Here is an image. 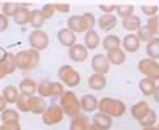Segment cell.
<instances>
[{
    "label": "cell",
    "mask_w": 159,
    "mask_h": 130,
    "mask_svg": "<svg viewBox=\"0 0 159 130\" xmlns=\"http://www.w3.org/2000/svg\"><path fill=\"white\" fill-rule=\"evenodd\" d=\"M99 110L109 117H121L126 112V106L118 99L103 97L99 101Z\"/></svg>",
    "instance_id": "1"
},
{
    "label": "cell",
    "mask_w": 159,
    "mask_h": 130,
    "mask_svg": "<svg viewBox=\"0 0 159 130\" xmlns=\"http://www.w3.org/2000/svg\"><path fill=\"white\" fill-rule=\"evenodd\" d=\"M16 66L20 70H33L39 63V53L37 50H22L15 55Z\"/></svg>",
    "instance_id": "2"
},
{
    "label": "cell",
    "mask_w": 159,
    "mask_h": 130,
    "mask_svg": "<svg viewBox=\"0 0 159 130\" xmlns=\"http://www.w3.org/2000/svg\"><path fill=\"white\" fill-rule=\"evenodd\" d=\"M61 108L63 109V113L67 116L75 117L78 114H80V100H78L75 93L71 91H67L63 93V96L61 97Z\"/></svg>",
    "instance_id": "3"
},
{
    "label": "cell",
    "mask_w": 159,
    "mask_h": 130,
    "mask_svg": "<svg viewBox=\"0 0 159 130\" xmlns=\"http://www.w3.org/2000/svg\"><path fill=\"white\" fill-rule=\"evenodd\" d=\"M58 78L65 86L70 88L76 87L80 83V75H79V72L70 65L61 66V69L58 70Z\"/></svg>",
    "instance_id": "4"
},
{
    "label": "cell",
    "mask_w": 159,
    "mask_h": 130,
    "mask_svg": "<svg viewBox=\"0 0 159 130\" xmlns=\"http://www.w3.org/2000/svg\"><path fill=\"white\" fill-rule=\"evenodd\" d=\"M138 71L141 74H143L145 78H149L154 82L159 80V62L158 61L150 59V58L141 59L138 63Z\"/></svg>",
    "instance_id": "5"
},
{
    "label": "cell",
    "mask_w": 159,
    "mask_h": 130,
    "mask_svg": "<svg viewBox=\"0 0 159 130\" xmlns=\"http://www.w3.org/2000/svg\"><path fill=\"white\" fill-rule=\"evenodd\" d=\"M63 116L65 113L63 109L61 108V105L52 104L50 106H48V109L42 114V122L45 125H57L63 120Z\"/></svg>",
    "instance_id": "6"
},
{
    "label": "cell",
    "mask_w": 159,
    "mask_h": 130,
    "mask_svg": "<svg viewBox=\"0 0 159 130\" xmlns=\"http://www.w3.org/2000/svg\"><path fill=\"white\" fill-rule=\"evenodd\" d=\"M28 41H29V45L33 50L39 52V50H45L49 46L50 39L46 32H43L42 29H37V30H33L29 34Z\"/></svg>",
    "instance_id": "7"
},
{
    "label": "cell",
    "mask_w": 159,
    "mask_h": 130,
    "mask_svg": "<svg viewBox=\"0 0 159 130\" xmlns=\"http://www.w3.org/2000/svg\"><path fill=\"white\" fill-rule=\"evenodd\" d=\"M91 67L95 71V74H101L105 75L109 72L111 69V63L107 59V56L103 54H95L92 56V61H91Z\"/></svg>",
    "instance_id": "8"
},
{
    "label": "cell",
    "mask_w": 159,
    "mask_h": 130,
    "mask_svg": "<svg viewBox=\"0 0 159 130\" xmlns=\"http://www.w3.org/2000/svg\"><path fill=\"white\" fill-rule=\"evenodd\" d=\"M67 26L69 29L72 30L74 33H84V32H88V26L86 24V20H84L83 15H75V16H71L67 21Z\"/></svg>",
    "instance_id": "9"
},
{
    "label": "cell",
    "mask_w": 159,
    "mask_h": 130,
    "mask_svg": "<svg viewBox=\"0 0 159 130\" xmlns=\"http://www.w3.org/2000/svg\"><path fill=\"white\" fill-rule=\"evenodd\" d=\"M121 45L124 47V52L125 53H135L141 46V41L137 34L134 33H129L126 34L122 39H121Z\"/></svg>",
    "instance_id": "10"
},
{
    "label": "cell",
    "mask_w": 159,
    "mask_h": 130,
    "mask_svg": "<svg viewBox=\"0 0 159 130\" xmlns=\"http://www.w3.org/2000/svg\"><path fill=\"white\" fill-rule=\"evenodd\" d=\"M69 56L74 62H84L88 56V49L82 43H75L69 49Z\"/></svg>",
    "instance_id": "11"
},
{
    "label": "cell",
    "mask_w": 159,
    "mask_h": 130,
    "mask_svg": "<svg viewBox=\"0 0 159 130\" xmlns=\"http://www.w3.org/2000/svg\"><path fill=\"white\" fill-rule=\"evenodd\" d=\"M57 37H58V41L61 45H63V46L69 47V49L76 43V34L72 30H70L69 28L61 29L58 32V34H57Z\"/></svg>",
    "instance_id": "12"
},
{
    "label": "cell",
    "mask_w": 159,
    "mask_h": 130,
    "mask_svg": "<svg viewBox=\"0 0 159 130\" xmlns=\"http://www.w3.org/2000/svg\"><path fill=\"white\" fill-rule=\"evenodd\" d=\"M80 108L86 113H92L96 109H99V100L91 93L84 95L80 99Z\"/></svg>",
    "instance_id": "13"
},
{
    "label": "cell",
    "mask_w": 159,
    "mask_h": 130,
    "mask_svg": "<svg viewBox=\"0 0 159 130\" xmlns=\"http://www.w3.org/2000/svg\"><path fill=\"white\" fill-rule=\"evenodd\" d=\"M92 125H95L98 129L100 130H109L112 128V117H109L108 114H105V113H95V116L92 118Z\"/></svg>",
    "instance_id": "14"
},
{
    "label": "cell",
    "mask_w": 159,
    "mask_h": 130,
    "mask_svg": "<svg viewBox=\"0 0 159 130\" xmlns=\"http://www.w3.org/2000/svg\"><path fill=\"white\" fill-rule=\"evenodd\" d=\"M150 110H151V108L149 106V103H146V101H138L137 104H134L132 106L130 113H132V116L137 121H141L142 118H143Z\"/></svg>",
    "instance_id": "15"
},
{
    "label": "cell",
    "mask_w": 159,
    "mask_h": 130,
    "mask_svg": "<svg viewBox=\"0 0 159 130\" xmlns=\"http://www.w3.org/2000/svg\"><path fill=\"white\" fill-rule=\"evenodd\" d=\"M16 69H17V66H16L15 55L9 53L7 61L3 62V63H0V79L5 78L8 74H13Z\"/></svg>",
    "instance_id": "16"
},
{
    "label": "cell",
    "mask_w": 159,
    "mask_h": 130,
    "mask_svg": "<svg viewBox=\"0 0 159 130\" xmlns=\"http://www.w3.org/2000/svg\"><path fill=\"white\" fill-rule=\"evenodd\" d=\"M98 25L101 30H105V32L115 29L116 25H117V16H115V15L100 16L99 20H98Z\"/></svg>",
    "instance_id": "17"
},
{
    "label": "cell",
    "mask_w": 159,
    "mask_h": 130,
    "mask_svg": "<svg viewBox=\"0 0 159 130\" xmlns=\"http://www.w3.org/2000/svg\"><path fill=\"white\" fill-rule=\"evenodd\" d=\"M107 59L109 61L111 65L115 66H121L125 61H126V53L124 52V49H115L112 52L107 53Z\"/></svg>",
    "instance_id": "18"
},
{
    "label": "cell",
    "mask_w": 159,
    "mask_h": 130,
    "mask_svg": "<svg viewBox=\"0 0 159 130\" xmlns=\"http://www.w3.org/2000/svg\"><path fill=\"white\" fill-rule=\"evenodd\" d=\"M107 86V79L105 75L101 74H93L88 78V87L92 89V91H101L104 89Z\"/></svg>",
    "instance_id": "19"
},
{
    "label": "cell",
    "mask_w": 159,
    "mask_h": 130,
    "mask_svg": "<svg viewBox=\"0 0 159 130\" xmlns=\"http://www.w3.org/2000/svg\"><path fill=\"white\" fill-rule=\"evenodd\" d=\"M89 122L86 114H78L75 117H72L71 123H70V130H88L89 129Z\"/></svg>",
    "instance_id": "20"
},
{
    "label": "cell",
    "mask_w": 159,
    "mask_h": 130,
    "mask_svg": "<svg viewBox=\"0 0 159 130\" xmlns=\"http://www.w3.org/2000/svg\"><path fill=\"white\" fill-rule=\"evenodd\" d=\"M37 84L33 79L29 78H25L22 79L19 84V89H20V93H24V95H29V96H34V93L37 92Z\"/></svg>",
    "instance_id": "21"
},
{
    "label": "cell",
    "mask_w": 159,
    "mask_h": 130,
    "mask_svg": "<svg viewBox=\"0 0 159 130\" xmlns=\"http://www.w3.org/2000/svg\"><path fill=\"white\" fill-rule=\"evenodd\" d=\"M138 87L141 89L142 95L147 96V97H150V96H154V92L157 89V83L154 80H151L149 78H143L142 80L139 82Z\"/></svg>",
    "instance_id": "22"
},
{
    "label": "cell",
    "mask_w": 159,
    "mask_h": 130,
    "mask_svg": "<svg viewBox=\"0 0 159 130\" xmlns=\"http://www.w3.org/2000/svg\"><path fill=\"white\" fill-rule=\"evenodd\" d=\"M100 45V36L96 30H88L84 36V46L88 50H95Z\"/></svg>",
    "instance_id": "23"
},
{
    "label": "cell",
    "mask_w": 159,
    "mask_h": 130,
    "mask_svg": "<svg viewBox=\"0 0 159 130\" xmlns=\"http://www.w3.org/2000/svg\"><path fill=\"white\" fill-rule=\"evenodd\" d=\"M13 21L17 25H21V26L29 24L30 22V11L28 8H22L19 5L17 12H16V15L13 16Z\"/></svg>",
    "instance_id": "24"
},
{
    "label": "cell",
    "mask_w": 159,
    "mask_h": 130,
    "mask_svg": "<svg viewBox=\"0 0 159 130\" xmlns=\"http://www.w3.org/2000/svg\"><path fill=\"white\" fill-rule=\"evenodd\" d=\"M146 54L150 59H159V37H154L150 42L146 43Z\"/></svg>",
    "instance_id": "25"
},
{
    "label": "cell",
    "mask_w": 159,
    "mask_h": 130,
    "mask_svg": "<svg viewBox=\"0 0 159 130\" xmlns=\"http://www.w3.org/2000/svg\"><path fill=\"white\" fill-rule=\"evenodd\" d=\"M46 109H48L46 103H45V100L41 97V96H33L30 113H33V114H43Z\"/></svg>",
    "instance_id": "26"
},
{
    "label": "cell",
    "mask_w": 159,
    "mask_h": 130,
    "mask_svg": "<svg viewBox=\"0 0 159 130\" xmlns=\"http://www.w3.org/2000/svg\"><path fill=\"white\" fill-rule=\"evenodd\" d=\"M122 26L124 29H126L129 32H138V29L142 26V21L138 16H130V17L122 20Z\"/></svg>",
    "instance_id": "27"
},
{
    "label": "cell",
    "mask_w": 159,
    "mask_h": 130,
    "mask_svg": "<svg viewBox=\"0 0 159 130\" xmlns=\"http://www.w3.org/2000/svg\"><path fill=\"white\" fill-rule=\"evenodd\" d=\"M20 96V91L17 88H16L15 86H7L4 87L3 89V97L5 99V101H7V104H16L17 103V99Z\"/></svg>",
    "instance_id": "28"
},
{
    "label": "cell",
    "mask_w": 159,
    "mask_h": 130,
    "mask_svg": "<svg viewBox=\"0 0 159 130\" xmlns=\"http://www.w3.org/2000/svg\"><path fill=\"white\" fill-rule=\"evenodd\" d=\"M29 24L33 26V29H41L45 24V17L41 12V9H33L30 11V22Z\"/></svg>",
    "instance_id": "29"
},
{
    "label": "cell",
    "mask_w": 159,
    "mask_h": 130,
    "mask_svg": "<svg viewBox=\"0 0 159 130\" xmlns=\"http://www.w3.org/2000/svg\"><path fill=\"white\" fill-rule=\"evenodd\" d=\"M120 45H121V39L118 38V36H115V34H109L103 39V47L107 50V53L112 52L115 49H118Z\"/></svg>",
    "instance_id": "30"
},
{
    "label": "cell",
    "mask_w": 159,
    "mask_h": 130,
    "mask_svg": "<svg viewBox=\"0 0 159 130\" xmlns=\"http://www.w3.org/2000/svg\"><path fill=\"white\" fill-rule=\"evenodd\" d=\"M32 99H33V96L20 93L19 99H17V103H16V106H17V109L21 110V112H30Z\"/></svg>",
    "instance_id": "31"
},
{
    "label": "cell",
    "mask_w": 159,
    "mask_h": 130,
    "mask_svg": "<svg viewBox=\"0 0 159 130\" xmlns=\"http://www.w3.org/2000/svg\"><path fill=\"white\" fill-rule=\"evenodd\" d=\"M37 92L42 99L45 97H52L53 96V82L50 80H43L41 84H38Z\"/></svg>",
    "instance_id": "32"
},
{
    "label": "cell",
    "mask_w": 159,
    "mask_h": 130,
    "mask_svg": "<svg viewBox=\"0 0 159 130\" xmlns=\"http://www.w3.org/2000/svg\"><path fill=\"white\" fill-rule=\"evenodd\" d=\"M20 116L17 110L15 109H5L2 113V121L3 123H12V122H19Z\"/></svg>",
    "instance_id": "33"
},
{
    "label": "cell",
    "mask_w": 159,
    "mask_h": 130,
    "mask_svg": "<svg viewBox=\"0 0 159 130\" xmlns=\"http://www.w3.org/2000/svg\"><path fill=\"white\" fill-rule=\"evenodd\" d=\"M116 12H117V16L121 17L122 20L130 17L133 16V12H134V7L132 4H122V5H117L116 8Z\"/></svg>",
    "instance_id": "34"
},
{
    "label": "cell",
    "mask_w": 159,
    "mask_h": 130,
    "mask_svg": "<svg viewBox=\"0 0 159 130\" xmlns=\"http://www.w3.org/2000/svg\"><path fill=\"white\" fill-rule=\"evenodd\" d=\"M157 121H158L157 113L151 109V110L147 113V114H146L143 118H142L141 121H138V122H139V125H141L142 128H150V126H155Z\"/></svg>",
    "instance_id": "35"
},
{
    "label": "cell",
    "mask_w": 159,
    "mask_h": 130,
    "mask_svg": "<svg viewBox=\"0 0 159 130\" xmlns=\"http://www.w3.org/2000/svg\"><path fill=\"white\" fill-rule=\"evenodd\" d=\"M19 9V3H4L2 5V13L4 16H7V17H13V16L16 15V12H17Z\"/></svg>",
    "instance_id": "36"
},
{
    "label": "cell",
    "mask_w": 159,
    "mask_h": 130,
    "mask_svg": "<svg viewBox=\"0 0 159 130\" xmlns=\"http://www.w3.org/2000/svg\"><path fill=\"white\" fill-rule=\"evenodd\" d=\"M146 26L149 28V30L152 33V36L159 37V15L154 16V17H149V19H147Z\"/></svg>",
    "instance_id": "37"
},
{
    "label": "cell",
    "mask_w": 159,
    "mask_h": 130,
    "mask_svg": "<svg viewBox=\"0 0 159 130\" xmlns=\"http://www.w3.org/2000/svg\"><path fill=\"white\" fill-rule=\"evenodd\" d=\"M137 36H138V38H139V41L141 42H150L152 38H154V36H152V33L149 30V28H147L146 25L145 26H141L139 29H138V32H137Z\"/></svg>",
    "instance_id": "38"
},
{
    "label": "cell",
    "mask_w": 159,
    "mask_h": 130,
    "mask_svg": "<svg viewBox=\"0 0 159 130\" xmlns=\"http://www.w3.org/2000/svg\"><path fill=\"white\" fill-rule=\"evenodd\" d=\"M41 12H42V15H43L45 20H46V19H52L57 11H55V7H54L53 3H48V4H45L43 7H42Z\"/></svg>",
    "instance_id": "39"
},
{
    "label": "cell",
    "mask_w": 159,
    "mask_h": 130,
    "mask_svg": "<svg viewBox=\"0 0 159 130\" xmlns=\"http://www.w3.org/2000/svg\"><path fill=\"white\" fill-rule=\"evenodd\" d=\"M158 9L159 7L158 5H142L141 7V11L143 12L146 16H149V17H154V16L158 15Z\"/></svg>",
    "instance_id": "40"
},
{
    "label": "cell",
    "mask_w": 159,
    "mask_h": 130,
    "mask_svg": "<svg viewBox=\"0 0 159 130\" xmlns=\"http://www.w3.org/2000/svg\"><path fill=\"white\" fill-rule=\"evenodd\" d=\"M83 17H84V20H86V24H87V26H88V30H92L93 26H95V24H96V19H95L93 13L86 12V13H83Z\"/></svg>",
    "instance_id": "41"
},
{
    "label": "cell",
    "mask_w": 159,
    "mask_h": 130,
    "mask_svg": "<svg viewBox=\"0 0 159 130\" xmlns=\"http://www.w3.org/2000/svg\"><path fill=\"white\" fill-rule=\"evenodd\" d=\"M100 11H103L104 15H112L113 11H116L117 4H99Z\"/></svg>",
    "instance_id": "42"
},
{
    "label": "cell",
    "mask_w": 159,
    "mask_h": 130,
    "mask_svg": "<svg viewBox=\"0 0 159 130\" xmlns=\"http://www.w3.org/2000/svg\"><path fill=\"white\" fill-rule=\"evenodd\" d=\"M54 7L57 12H61V13L70 12V4H67V3H54Z\"/></svg>",
    "instance_id": "43"
},
{
    "label": "cell",
    "mask_w": 159,
    "mask_h": 130,
    "mask_svg": "<svg viewBox=\"0 0 159 130\" xmlns=\"http://www.w3.org/2000/svg\"><path fill=\"white\" fill-rule=\"evenodd\" d=\"M9 26V20L7 16H4L3 13H0V32L7 30Z\"/></svg>",
    "instance_id": "44"
},
{
    "label": "cell",
    "mask_w": 159,
    "mask_h": 130,
    "mask_svg": "<svg viewBox=\"0 0 159 130\" xmlns=\"http://www.w3.org/2000/svg\"><path fill=\"white\" fill-rule=\"evenodd\" d=\"M5 106H7V101L3 97V95H0V113H3L5 110Z\"/></svg>",
    "instance_id": "45"
},
{
    "label": "cell",
    "mask_w": 159,
    "mask_h": 130,
    "mask_svg": "<svg viewBox=\"0 0 159 130\" xmlns=\"http://www.w3.org/2000/svg\"><path fill=\"white\" fill-rule=\"evenodd\" d=\"M154 100L157 101V103H159V86H157V89H155V92H154Z\"/></svg>",
    "instance_id": "46"
},
{
    "label": "cell",
    "mask_w": 159,
    "mask_h": 130,
    "mask_svg": "<svg viewBox=\"0 0 159 130\" xmlns=\"http://www.w3.org/2000/svg\"><path fill=\"white\" fill-rule=\"evenodd\" d=\"M19 5L22 8H29V7H33V3H19Z\"/></svg>",
    "instance_id": "47"
},
{
    "label": "cell",
    "mask_w": 159,
    "mask_h": 130,
    "mask_svg": "<svg viewBox=\"0 0 159 130\" xmlns=\"http://www.w3.org/2000/svg\"><path fill=\"white\" fill-rule=\"evenodd\" d=\"M143 130H158L157 126H150V128H143Z\"/></svg>",
    "instance_id": "48"
},
{
    "label": "cell",
    "mask_w": 159,
    "mask_h": 130,
    "mask_svg": "<svg viewBox=\"0 0 159 130\" xmlns=\"http://www.w3.org/2000/svg\"><path fill=\"white\" fill-rule=\"evenodd\" d=\"M88 130H100V129H98V128H96V126H95V125H91V126H89V129H88Z\"/></svg>",
    "instance_id": "49"
},
{
    "label": "cell",
    "mask_w": 159,
    "mask_h": 130,
    "mask_svg": "<svg viewBox=\"0 0 159 130\" xmlns=\"http://www.w3.org/2000/svg\"><path fill=\"white\" fill-rule=\"evenodd\" d=\"M0 130H8V129H7V126H5V125H3V126H0Z\"/></svg>",
    "instance_id": "50"
},
{
    "label": "cell",
    "mask_w": 159,
    "mask_h": 130,
    "mask_svg": "<svg viewBox=\"0 0 159 130\" xmlns=\"http://www.w3.org/2000/svg\"><path fill=\"white\" fill-rule=\"evenodd\" d=\"M157 129H158V130H159V123H158V126H157Z\"/></svg>",
    "instance_id": "51"
},
{
    "label": "cell",
    "mask_w": 159,
    "mask_h": 130,
    "mask_svg": "<svg viewBox=\"0 0 159 130\" xmlns=\"http://www.w3.org/2000/svg\"><path fill=\"white\" fill-rule=\"evenodd\" d=\"M0 8H2V4H0Z\"/></svg>",
    "instance_id": "52"
}]
</instances>
